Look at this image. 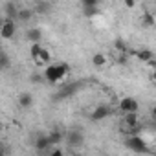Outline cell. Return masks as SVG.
<instances>
[{"label": "cell", "instance_id": "cell-21", "mask_svg": "<svg viewBox=\"0 0 156 156\" xmlns=\"http://www.w3.org/2000/svg\"><path fill=\"white\" fill-rule=\"evenodd\" d=\"M41 44H31V50H30V55H31V59H35V61H39V51H41Z\"/></svg>", "mask_w": 156, "mask_h": 156}, {"label": "cell", "instance_id": "cell-14", "mask_svg": "<svg viewBox=\"0 0 156 156\" xmlns=\"http://www.w3.org/2000/svg\"><path fill=\"white\" fill-rule=\"evenodd\" d=\"M33 17V9H19V15H17V19L19 20H22V22H28L30 19Z\"/></svg>", "mask_w": 156, "mask_h": 156}, {"label": "cell", "instance_id": "cell-26", "mask_svg": "<svg viewBox=\"0 0 156 156\" xmlns=\"http://www.w3.org/2000/svg\"><path fill=\"white\" fill-rule=\"evenodd\" d=\"M0 156H8V152H6V149H2V147H0Z\"/></svg>", "mask_w": 156, "mask_h": 156}, {"label": "cell", "instance_id": "cell-28", "mask_svg": "<svg viewBox=\"0 0 156 156\" xmlns=\"http://www.w3.org/2000/svg\"><path fill=\"white\" fill-rule=\"evenodd\" d=\"M73 156H85V154H81V152H77V154H73Z\"/></svg>", "mask_w": 156, "mask_h": 156}, {"label": "cell", "instance_id": "cell-22", "mask_svg": "<svg viewBox=\"0 0 156 156\" xmlns=\"http://www.w3.org/2000/svg\"><path fill=\"white\" fill-rule=\"evenodd\" d=\"M88 6H98L96 0H83V8H88Z\"/></svg>", "mask_w": 156, "mask_h": 156}, {"label": "cell", "instance_id": "cell-15", "mask_svg": "<svg viewBox=\"0 0 156 156\" xmlns=\"http://www.w3.org/2000/svg\"><path fill=\"white\" fill-rule=\"evenodd\" d=\"M138 59H141V61H145V62H151V61L154 59V53H152L151 50H141V51H138Z\"/></svg>", "mask_w": 156, "mask_h": 156}, {"label": "cell", "instance_id": "cell-18", "mask_svg": "<svg viewBox=\"0 0 156 156\" xmlns=\"http://www.w3.org/2000/svg\"><path fill=\"white\" fill-rule=\"evenodd\" d=\"M143 24H145L147 28H152V26L156 24L154 15H152V13H145V15H143Z\"/></svg>", "mask_w": 156, "mask_h": 156}, {"label": "cell", "instance_id": "cell-6", "mask_svg": "<svg viewBox=\"0 0 156 156\" xmlns=\"http://www.w3.org/2000/svg\"><path fill=\"white\" fill-rule=\"evenodd\" d=\"M110 114H112V108H110L108 105H99V107H96V110L92 112V119H94V121H101V119H107Z\"/></svg>", "mask_w": 156, "mask_h": 156}, {"label": "cell", "instance_id": "cell-9", "mask_svg": "<svg viewBox=\"0 0 156 156\" xmlns=\"http://www.w3.org/2000/svg\"><path fill=\"white\" fill-rule=\"evenodd\" d=\"M35 147H37V151H46V149H50L51 145H50L48 134H39L37 140H35Z\"/></svg>", "mask_w": 156, "mask_h": 156}, {"label": "cell", "instance_id": "cell-27", "mask_svg": "<svg viewBox=\"0 0 156 156\" xmlns=\"http://www.w3.org/2000/svg\"><path fill=\"white\" fill-rule=\"evenodd\" d=\"M4 20H6V17H0V28L4 26Z\"/></svg>", "mask_w": 156, "mask_h": 156}, {"label": "cell", "instance_id": "cell-20", "mask_svg": "<svg viewBox=\"0 0 156 156\" xmlns=\"http://www.w3.org/2000/svg\"><path fill=\"white\" fill-rule=\"evenodd\" d=\"M92 62H94L96 66H103V64L107 62V57H105L103 53H96V55L92 57Z\"/></svg>", "mask_w": 156, "mask_h": 156}, {"label": "cell", "instance_id": "cell-2", "mask_svg": "<svg viewBox=\"0 0 156 156\" xmlns=\"http://www.w3.org/2000/svg\"><path fill=\"white\" fill-rule=\"evenodd\" d=\"M125 147L130 149L132 152H149V147H147V141L141 138V136H127L125 140Z\"/></svg>", "mask_w": 156, "mask_h": 156}, {"label": "cell", "instance_id": "cell-24", "mask_svg": "<svg viewBox=\"0 0 156 156\" xmlns=\"http://www.w3.org/2000/svg\"><path fill=\"white\" fill-rule=\"evenodd\" d=\"M50 156H62V151H61V149H53Z\"/></svg>", "mask_w": 156, "mask_h": 156}, {"label": "cell", "instance_id": "cell-12", "mask_svg": "<svg viewBox=\"0 0 156 156\" xmlns=\"http://www.w3.org/2000/svg\"><path fill=\"white\" fill-rule=\"evenodd\" d=\"M19 105L22 107V108H30L31 105H33V98H31V94H20V98H19Z\"/></svg>", "mask_w": 156, "mask_h": 156}, {"label": "cell", "instance_id": "cell-4", "mask_svg": "<svg viewBox=\"0 0 156 156\" xmlns=\"http://www.w3.org/2000/svg\"><path fill=\"white\" fill-rule=\"evenodd\" d=\"M15 31H17V24H15V20L6 19V20H4V26L0 28V37H2V39H13Z\"/></svg>", "mask_w": 156, "mask_h": 156}, {"label": "cell", "instance_id": "cell-1", "mask_svg": "<svg viewBox=\"0 0 156 156\" xmlns=\"http://www.w3.org/2000/svg\"><path fill=\"white\" fill-rule=\"evenodd\" d=\"M70 72V66L64 64V62H59V64H50L46 70H44V79L51 85H55L57 81H61L62 77Z\"/></svg>", "mask_w": 156, "mask_h": 156}, {"label": "cell", "instance_id": "cell-8", "mask_svg": "<svg viewBox=\"0 0 156 156\" xmlns=\"http://www.w3.org/2000/svg\"><path fill=\"white\" fill-rule=\"evenodd\" d=\"M140 123V119H138V116H136V112H132V114H123V130H127V129H130V127H134V125H138Z\"/></svg>", "mask_w": 156, "mask_h": 156}, {"label": "cell", "instance_id": "cell-10", "mask_svg": "<svg viewBox=\"0 0 156 156\" xmlns=\"http://www.w3.org/2000/svg\"><path fill=\"white\" fill-rule=\"evenodd\" d=\"M51 11V4L50 2H37L35 4V9H33V13H39V15H48Z\"/></svg>", "mask_w": 156, "mask_h": 156}, {"label": "cell", "instance_id": "cell-23", "mask_svg": "<svg viewBox=\"0 0 156 156\" xmlns=\"http://www.w3.org/2000/svg\"><path fill=\"white\" fill-rule=\"evenodd\" d=\"M42 77H44V75H37V73H33V75H31V81H33V83H42Z\"/></svg>", "mask_w": 156, "mask_h": 156}, {"label": "cell", "instance_id": "cell-3", "mask_svg": "<svg viewBox=\"0 0 156 156\" xmlns=\"http://www.w3.org/2000/svg\"><path fill=\"white\" fill-rule=\"evenodd\" d=\"M66 141L70 147H81L85 143V134L81 130H70L66 134Z\"/></svg>", "mask_w": 156, "mask_h": 156}, {"label": "cell", "instance_id": "cell-13", "mask_svg": "<svg viewBox=\"0 0 156 156\" xmlns=\"http://www.w3.org/2000/svg\"><path fill=\"white\" fill-rule=\"evenodd\" d=\"M48 140H50V145L55 147V145H59V143L62 141V132H59V130H51V132L48 134Z\"/></svg>", "mask_w": 156, "mask_h": 156}, {"label": "cell", "instance_id": "cell-25", "mask_svg": "<svg viewBox=\"0 0 156 156\" xmlns=\"http://www.w3.org/2000/svg\"><path fill=\"white\" fill-rule=\"evenodd\" d=\"M125 6L127 8H134V2H132V0H129V2H125Z\"/></svg>", "mask_w": 156, "mask_h": 156}, {"label": "cell", "instance_id": "cell-16", "mask_svg": "<svg viewBox=\"0 0 156 156\" xmlns=\"http://www.w3.org/2000/svg\"><path fill=\"white\" fill-rule=\"evenodd\" d=\"M11 66V61H9V57L6 55V53H2L0 51V70H6V68H9Z\"/></svg>", "mask_w": 156, "mask_h": 156}, {"label": "cell", "instance_id": "cell-17", "mask_svg": "<svg viewBox=\"0 0 156 156\" xmlns=\"http://www.w3.org/2000/svg\"><path fill=\"white\" fill-rule=\"evenodd\" d=\"M83 13L87 17H94V15H99V8L98 6H88V8H83Z\"/></svg>", "mask_w": 156, "mask_h": 156}, {"label": "cell", "instance_id": "cell-19", "mask_svg": "<svg viewBox=\"0 0 156 156\" xmlns=\"http://www.w3.org/2000/svg\"><path fill=\"white\" fill-rule=\"evenodd\" d=\"M50 59H51L50 51H48L46 48H41V51H39V61H41V62H50Z\"/></svg>", "mask_w": 156, "mask_h": 156}, {"label": "cell", "instance_id": "cell-11", "mask_svg": "<svg viewBox=\"0 0 156 156\" xmlns=\"http://www.w3.org/2000/svg\"><path fill=\"white\" fill-rule=\"evenodd\" d=\"M4 11H6V19H9V20H15L17 19V15H19V8L13 4V2H9V4H6L4 6Z\"/></svg>", "mask_w": 156, "mask_h": 156}, {"label": "cell", "instance_id": "cell-5", "mask_svg": "<svg viewBox=\"0 0 156 156\" xmlns=\"http://www.w3.org/2000/svg\"><path fill=\"white\" fill-rule=\"evenodd\" d=\"M119 108H121L123 114H132V112L138 110V101L134 98H123L119 101Z\"/></svg>", "mask_w": 156, "mask_h": 156}, {"label": "cell", "instance_id": "cell-7", "mask_svg": "<svg viewBox=\"0 0 156 156\" xmlns=\"http://www.w3.org/2000/svg\"><path fill=\"white\" fill-rule=\"evenodd\" d=\"M26 37H28V41H31V44H39L42 39V31L39 28H30L26 31Z\"/></svg>", "mask_w": 156, "mask_h": 156}]
</instances>
